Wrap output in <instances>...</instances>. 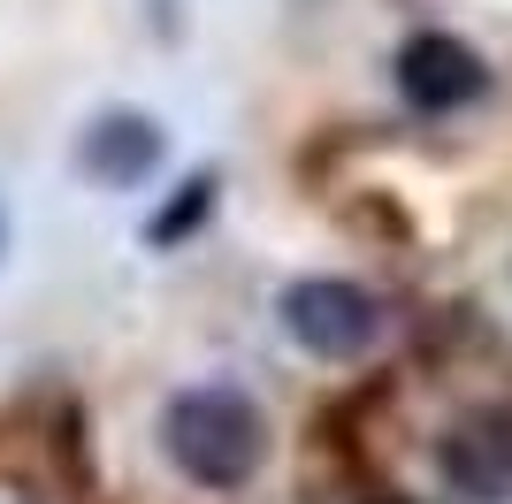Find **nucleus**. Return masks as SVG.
Instances as JSON below:
<instances>
[{"label": "nucleus", "instance_id": "obj_1", "mask_svg": "<svg viewBox=\"0 0 512 504\" xmlns=\"http://www.w3.org/2000/svg\"><path fill=\"white\" fill-rule=\"evenodd\" d=\"M161 443H169V459L192 482L237 489V482H253L260 451H268V428H260L253 398H237V390H184L161 413Z\"/></svg>", "mask_w": 512, "mask_h": 504}, {"label": "nucleus", "instance_id": "obj_2", "mask_svg": "<svg viewBox=\"0 0 512 504\" xmlns=\"http://www.w3.org/2000/svg\"><path fill=\"white\" fill-rule=\"evenodd\" d=\"M283 329L299 336L314 359H360L375 336H383V306L360 291V283H337V275H306L283 291Z\"/></svg>", "mask_w": 512, "mask_h": 504}, {"label": "nucleus", "instance_id": "obj_3", "mask_svg": "<svg viewBox=\"0 0 512 504\" xmlns=\"http://www.w3.org/2000/svg\"><path fill=\"white\" fill-rule=\"evenodd\" d=\"M436 466L444 482L474 504H505L512 497V413L482 405V413H459L436 443Z\"/></svg>", "mask_w": 512, "mask_h": 504}, {"label": "nucleus", "instance_id": "obj_4", "mask_svg": "<svg viewBox=\"0 0 512 504\" xmlns=\"http://www.w3.org/2000/svg\"><path fill=\"white\" fill-rule=\"evenodd\" d=\"M482 54L474 46H459L451 31H421V39H406V54H398V92H406L421 115H451V107L482 100Z\"/></svg>", "mask_w": 512, "mask_h": 504}, {"label": "nucleus", "instance_id": "obj_5", "mask_svg": "<svg viewBox=\"0 0 512 504\" xmlns=\"http://www.w3.org/2000/svg\"><path fill=\"white\" fill-rule=\"evenodd\" d=\"M153 161H161V130L138 107L100 115L85 130V176H100V184H138V176H153Z\"/></svg>", "mask_w": 512, "mask_h": 504}, {"label": "nucleus", "instance_id": "obj_6", "mask_svg": "<svg viewBox=\"0 0 512 504\" xmlns=\"http://www.w3.org/2000/svg\"><path fill=\"white\" fill-rule=\"evenodd\" d=\"M207 207H214V176H192L176 207H161V214H153V245H176L184 230H199V214H207Z\"/></svg>", "mask_w": 512, "mask_h": 504}, {"label": "nucleus", "instance_id": "obj_7", "mask_svg": "<svg viewBox=\"0 0 512 504\" xmlns=\"http://www.w3.org/2000/svg\"><path fill=\"white\" fill-rule=\"evenodd\" d=\"M0 237H8V230H0Z\"/></svg>", "mask_w": 512, "mask_h": 504}]
</instances>
